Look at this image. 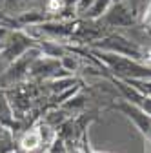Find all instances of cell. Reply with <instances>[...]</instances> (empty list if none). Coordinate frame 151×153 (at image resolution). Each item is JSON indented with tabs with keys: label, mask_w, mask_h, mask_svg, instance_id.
Returning a JSON list of instances; mask_svg holds the SVG:
<instances>
[{
	"label": "cell",
	"mask_w": 151,
	"mask_h": 153,
	"mask_svg": "<svg viewBox=\"0 0 151 153\" xmlns=\"http://www.w3.org/2000/svg\"><path fill=\"white\" fill-rule=\"evenodd\" d=\"M104 18L109 26H117V27H126L135 22L133 11L126 2H113L107 13L104 15Z\"/></svg>",
	"instance_id": "3957f363"
},
{
	"label": "cell",
	"mask_w": 151,
	"mask_h": 153,
	"mask_svg": "<svg viewBox=\"0 0 151 153\" xmlns=\"http://www.w3.org/2000/svg\"><path fill=\"white\" fill-rule=\"evenodd\" d=\"M98 51H107V53H113V55H120V56H126V59H131V60H146V53L144 49L135 44L133 40L126 38L124 35H109L106 38L97 44Z\"/></svg>",
	"instance_id": "7a4b0ae2"
},
{
	"label": "cell",
	"mask_w": 151,
	"mask_h": 153,
	"mask_svg": "<svg viewBox=\"0 0 151 153\" xmlns=\"http://www.w3.org/2000/svg\"><path fill=\"white\" fill-rule=\"evenodd\" d=\"M40 144H42V140H40V133L38 131H29L22 139V148L27 149V151H35Z\"/></svg>",
	"instance_id": "52a82bcc"
},
{
	"label": "cell",
	"mask_w": 151,
	"mask_h": 153,
	"mask_svg": "<svg viewBox=\"0 0 151 153\" xmlns=\"http://www.w3.org/2000/svg\"><path fill=\"white\" fill-rule=\"evenodd\" d=\"M60 68L73 75V71H78V68H80L78 56H73V55H66V56H62V59H60Z\"/></svg>",
	"instance_id": "ba28073f"
},
{
	"label": "cell",
	"mask_w": 151,
	"mask_h": 153,
	"mask_svg": "<svg viewBox=\"0 0 151 153\" xmlns=\"http://www.w3.org/2000/svg\"><path fill=\"white\" fill-rule=\"evenodd\" d=\"M93 6H95V0H78L77 6H75V11L77 13H89Z\"/></svg>",
	"instance_id": "30bf717a"
},
{
	"label": "cell",
	"mask_w": 151,
	"mask_h": 153,
	"mask_svg": "<svg viewBox=\"0 0 151 153\" xmlns=\"http://www.w3.org/2000/svg\"><path fill=\"white\" fill-rule=\"evenodd\" d=\"M69 86H73V76H64V79H58V82H53V89L55 91H64Z\"/></svg>",
	"instance_id": "9c48e42d"
},
{
	"label": "cell",
	"mask_w": 151,
	"mask_h": 153,
	"mask_svg": "<svg viewBox=\"0 0 151 153\" xmlns=\"http://www.w3.org/2000/svg\"><path fill=\"white\" fill-rule=\"evenodd\" d=\"M115 2V0H95V6L91 7V11L87 13L89 18H100L107 13V9L111 7V4Z\"/></svg>",
	"instance_id": "8992f818"
},
{
	"label": "cell",
	"mask_w": 151,
	"mask_h": 153,
	"mask_svg": "<svg viewBox=\"0 0 151 153\" xmlns=\"http://www.w3.org/2000/svg\"><path fill=\"white\" fill-rule=\"evenodd\" d=\"M31 48H33V40H31V38L27 35H24V33H16L13 40L6 42V49H4V55L2 56H4L7 62L13 64L16 59H20V56L26 51H29Z\"/></svg>",
	"instance_id": "277c9868"
},
{
	"label": "cell",
	"mask_w": 151,
	"mask_h": 153,
	"mask_svg": "<svg viewBox=\"0 0 151 153\" xmlns=\"http://www.w3.org/2000/svg\"><path fill=\"white\" fill-rule=\"evenodd\" d=\"M120 108L142 128V131H149V129H151V119L147 117L144 111H140L137 106H133V104H124V106H120Z\"/></svg>",
	"instance_id": "5b68a950"
},
{
	"label": "cell",
	"mask_w": 151,
	"mask_h": 153,
	"mask_svg": "<svg viewBox=\"0 0 151 153\" xmlns=\"http://www.w3.org/2000/svg\"><path fill=\"white\" fill-rule=\"evenodd\" d=\"M6 36H7V29H6V27H2V26H0V42H2V40H4Z\"/></svg>",
	"instance_id": "8fae6325"
},
{
	"label": "cell",
	"mask_w": 151,
	"mask_h": 153,
	"mask_svg": "<svg viewBox=\"0 0 151 153\" xmlns=\"http://www.w3.org/2000/svg\"><path fill=\"white\" fill-rule=\"evenodd\" d=\"M98 59L104 62V66L120 76V80H147L151 79V68L144 66L137 60L126 59L120 55H113L107 51H95Z\"/></svg>",
	"instance_id": "6da1fadb"
}]
</instances>
